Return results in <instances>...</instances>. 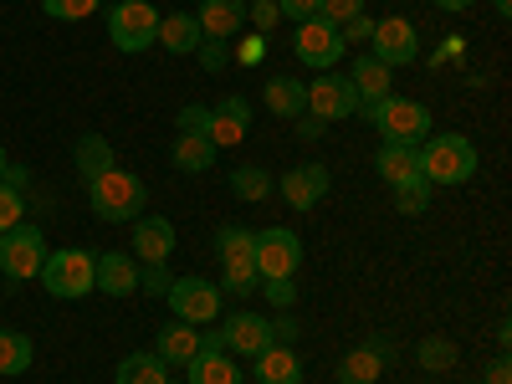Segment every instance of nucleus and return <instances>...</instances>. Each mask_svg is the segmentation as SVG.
Here are the masks:
<instances>
[{"mask_svg":"<svg viewBox=\"0 0 512 384\" xmlns=\"http://www.w3.org/2000/svg\"><path fill=\"white\" fill-rule=\"evenodd\" d=\"M297 123H303V139H318L323 134V118H297Z\"/></svg>","mask_w":512,"mask_h":384,"instance_id":"obj_47","label":"nucleus"},{"mask_svg":"<svg viewBox=\"0 0 512 384\" xmlns=\"http://www.w3.org/2000/svg\"><path fill=\"white\" fill-rule=\"evenodd\" d=\"M144 200H149V185L139 175H128V169H108V175H98L88 185V205H93V216L98 221H139L144 216Z\"/></svg>","mask_w":512,"mask_h":384,"instance_id":"obj_2","label":"nucleus"},{"mask_svg":"<svg viewBox=\"0 0 512 384\" xmlns=\"http://www.w3.org/2000/svg\"><path fill=\"white\" fill-rule=\"evenodd\" d=\"M262 292H267V303H272V308H292V303H297L292 277H262Z\"/></svg>","mask_w":512,"mask_h":384,"instance_id":"obj_38","label":"nucleus"},{"mask_svg":"<svg viewBox=\"0 0 512 384\" xmlns=\"http://www.w3.org/2000/svg\"><path fill=\"white\" fill-rule=\"evenodd\" d=\"M277 16H282L277 0H256V6H246V21L256 26V36H267V31L277 26Z\"/></svg>","mask_w":512,"mask_h":384,"instance_id":"obj_39","label":"nucleus"},{"mask_svg":"<svg viewBox=\"0 0 512 384\" xmlns=\"http://www.w3.org/2000/svg\"><path fill=\"white\" fill-rule=\"evenodd\" d=\"M390 190H395L400 216H425V210H431V185L425 180H405V185H390Z\"/></svg>","mask_w":512,"mask_h":384,"instance_id":"obj_32","label":"nucleus"},{"mask_svg":"<svg viewBox=\"0 0 512 384\" xmlns=\"http://www.w3.org/2000/svg\"><path fill=\"white\" fill-rule=\"evenodd\" d=\"M369 36H374V21H369V16H354V21L344 26V47H349V41L359 47V41H369Z\"/></svg>","mask_w":512,"mask_h":384,"instance_id":"obj_44","label":"nucleus"},{"mask_svg":"<svg viewBox=\"0 0 512 384\" xmlns=\"http://www.w3.org/2000/svg\"><path fill=\"white\" fill-rule=\"evenodd\" d=\"M31 359H36L31 338H26V333H16V328H0V374L16 379V374H26V369H31Z\"/></svg>","mask_w":512,"mask_h":384,"instance_id":"obj_30","label":"nucleus"},{"mask_svg":"<svg viewBox=\"0 0 512 384\" xmlns=\"http://www.w3.org/2000/svg\"><path fill=\"white\" fill-rule=\"evenodd\" d=\"M216 338H221V349H226V354H236V359H256L262 349H272V344H277L272 318H262V313H231V318H221Z\"/></svg>","mask_w":512,"mask_h":384,"instance_id":"obj_9","label":"nucleus"},{"mask_svg":"<svg viewBox=\"0 0 512 384\" xmlns=\"http://www.w3.org/2000/svg\"><path fill=\"white\" fill-rule=\"evenodd\" d=\"M93 292H108V297H128V292H139V267H134V256H123V251H103V256H98Z\"/></svg>","mask_w":512,"mask_h":384,"instance_id":"obj_18","label":"nucleus"},{"mask_svg":"<svg viewBox=\"0 0 512 384\" xmlns=\"http://www.w3.org/2000/svg\"><path fill=\"white\" fill-rule=\"evenodd\" d=\"M420 364L425 369H451L456 364V344H451V338H425V344H420Z\"/></svg>","mask_w":512,"mask_h":384,"instance_id":"obj_35","label":"nucleus"},{"mask_svg":"<svg viewBox=\"0 0 512 384\" xmlns=\"http://www.w3.org/2000/svg\"><path fill=\"white\" fill-rule=\"evenodd\" d=\"M318 16H323V21H333L338 31H344L354 16H364V0H318Z\"/></svg>","mask_w":512,"mask_h":384,"instance_id":"obj_36","label":"nucleus"},{"mask_svg":"<svg viewBox=\"0 0 512 384\" xmlns=\"http://www.w3.org/2000/svg\"><path fill=\"white\" fill-rule=\"evenodd\" d=\"M492 6H497V16H512V0H492Z\"/></svg>","mask_w":512,"mask_h":384,"instance_id":"obj_48","label":"nucleus"},{"mask_svg":"<svg viewBox=\"0 0 512 384\" xmlns=\"http://www.w3.org/2000/svg\"><path fill=\"white\" fill-rule=\"evenodd\" d=\"M169 282H175V272H169L164 262H149V267L139 272V292H149V297H164Z\"/></svg>","mask_w":512,"mask_h":384,"instance_id":"obj_37","label":"nucleus"},{"mask_svg":"<svg viewBox=\"0 0 512 384\" xmlns=\"http://www.w3.org/2000/svg\"><path fill=\"white\" fill-rule=\"evenodd\" d=\"M308 113H318L323 123L354 118V113H359V93H354L349 72H318V77L308 82Z\"/></svg>","mask_w":512,"mask_h":384,"instance_id":"obj_11","label":"nucleus"},{"mask_svg":"<svg viewBox=\"0 0 512 384\" xmlns=\"http://www.w3.org/2000/svg\"><path fill=\"white\" fill-rule=\"evenodd\" d=\"M180 134H205V123H210V108H200V103H190V108H180Z\"/></svg>","mask_w":512,"mask_h":384,"instance_id":"obj_41","label":"nucleus"},{"mask_svg":"<svg viewBox=\"0 0 512 384\" xmlns=\"http://www.w3.org/2000/svg\"><path fill=\"white\" fill-rule=\"evenodd\" d=\"M216 144H210L205 134H180L175 139V154H169V164H175L180 169V175H205V169L210 164H216Z\"/></svg>","mask_w":512,"mask_h":384,"instance_id":"obj_27","label":"nucleus"},{"mask_svg":"<svg viewBox=\"0 0 512 384\" xmlns=\"http://www.w3.org/2000/svg\"><path fill=\"white\" fill-rule=\"evenodd\" d=\"M108 41H113L118 52H128V57L149 52L154 41H159V11L149 6V0H113V11H108Z\"/></svg>","mask_w":512,"mask_h":384,"instance_id":"obj_5","label":"nucleus"},{"mask_svg":"<svg viewBox=\"0 0 512 384\" xmlns=\"http://www.w3.org/2000/svg\"><path fill=\"white\" fill-rule=\"evenodd\" d=\"M477 164H482V154H477V144L466 139V134H431L420 144V180L431 185V190H441V185H466L477 175Z\"/></svg>","mask_w":512,"mask_h":384,"instance_id":"obj_1","label":"nucleus"},{"mask_svg":"<svg viewBox=\"0 0 512 384\" xmlns=\"http://www.w3.org/2000/svg\"><path fill=\"white\" fill-rule=\"evenodd\" d=\"M267 108L277 118H303L308 113V82H297V77H272L267 88H262Z\"/></svg>","mask_w":512,"mask_h":384,"instance_id":"obj_26","label":"nucleus"},{"mask_svg":"<svg viewBox=\"0 0 512 384\" xmlns=\"http://www.w3.org/2000/svg\"><path fill=\"white\" fill-rule=\"evenodd\" d=\"M200 344H205V333L195 328V323H180V318H169L164 328H159V338H154V354L169 364V369H185L195 354H200Z\"/></svg>","mask_w":512,"mask_h":384,"instance_id":"obj_14","label":"nucleus"},{"mask_svg":"<svg viewBox=\"0 0 512 384\" xmlns=\"http://www.w3.org/2000/svg\"><path fill=\"white\" fill-rule=\"evenodd\" d=\"M200 36L205 41H236L246 26V0H200Z\"/></svg>","mask_w":512,"mask_h":384,"instance_id":"obj_16","label":"nucleus"},{"mask_svg":"<svg viewBox=\"0 0 512 384\" xmlns=\"http://www.w3.org/2000/svg\"><path fill=\"white\" fill-rule=\"evenodd\" d=\"M231 195H241V200H267L272 195V175L262 164H236L231 169Z\"/></svg>","mask_w":512,"mask_h":384,"instance_id":"obj_31","label":"nucleus"},{"mask_svg":"<svg viewBox=\"0 0 512 384\" xmlns=\"http://www.w3.org/2000/svg\"><path fill=\"white\" fill-rule=\"evenodd\" d=\"M134 251L144 256V262H169V251H175V226H169L164 216H139Z\"/></svg>","mask_w":512,"mask_h":384,"instance_id":"obj_21","label":"nucleus"},{"mask_svg":"<svg viewBox=\"0 0 512 384\" xmlns=\"http://www.w3.org/2000/svg\"><path fill=\"white\" fill-rule=\"evenodd\" d=\"M359 113H364L390 144H425V139H431V108L415 103V98H395V93H390V98H379V103H364Z\"/></svg>","mask_w":512,"mask_h":384,"instance_id":"obj_3","label":"nucleus"},{"mask_svg":"<svg viewBox=\"0 0 512 384\" xmlns=\"http://www.w3.org/2000/svg\"><path fill=\"white\" fill-rule=\"evenodd\" d=\"M292 52H297V62L313 67V72H333L338 57H344V31H338L333 21H323V16L297 21V31H292Z\"/></svg>","mask_w":512,"mask_h":384,"instance_id":"obj_7","label":"nucleus"},{"mask_svg":"<svg viewBox=\"0 0 512 384\" xmlns=\"http://www.w3.org/2000/svg\"><path fill=\"white\" fill-rule=\"evenodd\" d=\"M277 11L287 21H313L318 16V0H277Z\"/></svg>","mask_w":512,"mask_h":384,"instance_id":"obj_42","label":"nucleus"},{"mask_svg":"<svg viewBox=\"0 0 512 384\" xmlns=\"http://www.w3.org/2000/svg\"><path fill=\"white\" fill-rule=\"evenodd\" d=\"M303 267V241L287 226H267L256 231V277H292Z\"/></svg>","mask_w":512,"mask_h":384,"instance_id":"obj_10","label":"nucleus"},{"mask_svg":"<svg viewBox=\"0 0 512 384\" xmlns=\"http://www.w3.org/2000/svg\"><path fill=\"white\" fill-rule=\"evenodd\" d=\"M6 169H11V159H6V149H0V180H6Z\"/></svg>","mask_w":512,"mask_h":384,"instance_id":"obj_49","label":"nucleus"},{"mask_svg":"<svg viewBox=\"0 0 512 384\" xmlns=\"http://www.w3.org/2000/svg\"><path fill=\"white\" fill-rule=\"evenodd\" d=\"M98 6L103 0H41V11H47L52 21H88Z\"/></svg>","mask_w":512,"mask_h":384,"instance_id":"obj_34","label":"nucleus"},{"mask_svg":"<svg viewBox=\"0 0 512 384\" xmlns=\"http://www.w3.org/2000/svg\"><path fill=\"white\" fill-rule=\"evenodd\" d=\"M21 216H26V190L0 180V236H6L11 226H21Z\"/></svg>","mask_w":512,"mask_h":384,"instance_id":"obj_33","label":"nucleus"},{"mask_svg":"<svg viewBox=\"0 0 512 384\" xmlns=\"http://www.w3.org/2000/svg\"><path fill=\"white\" fill-rule=\"evenodd\" d=\"M277 190H282V200L292 210H313L328 195V169L323 164H297V169H287V175H282Z\"/></svg>","mask_w":512,"mask_h":384,"instance_id":"obj_15","label":"nucleus"},{"mask_svg":"<svg viewBox=\"0 0 512 384\" xmlns=\"http://www.w3.org/2000/svg\"><path fill=\"white\" fill-rule=\"evenodd\" d=\"M41 287H47L52 297H67V303H77V297L93 292V277H98V256L82 251V246H67V251H47V262H41Z\"/></svg>","mask_w":512,"mask_h":384,"instance_id":"obj_4","label":"nucleus"},{"mask_svg":"<svg viewBox=\"0 0 512 384\" xmlns=\"http://www.w3.org/2000/svg\"><path fill=\"white\" fill-rule=\"evenodd\" d=\"M256 384H303V359L287 344H272L256 354Z\"/></svg>","mask_w":512,"mask_h":384,"instance_id":"obj_20","label":"nucleus"},{"mask_svg":"<svg viewBox=\"0 0 512 384\" xmlns=\"http://www.w3.org/2000/svg\"><path fill=\"white\" fill-rule=\"evenodd\" d=\"M200 21L190 11H175V16H159V47L164 52H175V57H190L200 47Z\"/></svg>","mask_w":512,"mask_h":384,"instance_id":"obj_23","label":"nucleus"},{"mask_svg":"<svg viewBox=\"0 0 512 384\" xmlns=\"http://www.w3.org/2000/svg\"><path fill=\"white\" fill-rule=\"evenodd\" d=\"M246 128H251V108H246V98H226V103L210 108L205 139L216 144V149H231V144H241V139H246Z\"/></svg>","mask_w":512,"mask_h":384,"instance_id":"obj_17","label":"nucleus"},{"mask_svg":"<svg viewBox=\"0 0 512 384\" xmlns=\"http://www.w3.org/2000/svg\"><path fill=\"white\" fill-rule=\"evenodd\" d=\"M216 251H221V267L226 272L256 267V231L251 226H221L216 231Z\"/></svg>","mask_w":512,"mask_h":384,"instance_id":"obj_22","label":"nucleus"},{"mask_svg":"<svg viewBox=\"0 0 512 384\" xmlns=\"http://www.w3.org/2000/svg\"><path fill=\"white\" fill-rule=\"evenodd\" d=\"M113 384H169V364L159 354H128V359H118Z\"/></svg>","mask_w":512,"mask_h":384,"instance_id":"obj_29","label":"nucleus"},{"mask_svg":"<svg viewBox=\"0 0 512 384\" xmlns=\"http://www.w3.org/2000/svg\"><path fill=\"white\" fill-rule=\"evenodd\" d=\"M169 313L180 323H195V328H210L221 318V287L205 282V277H175L169 282Z\"/></svg>","mask_w":512,"mask_h":384,"instance_id":"obj_6","label":"nucleus"},{"mask_svg":"<svg viewBox=\"0 0 512 384\" xmlns=\"http://www.w3.org/2000/svg\"><path fill=\"white\" fill-rule=\"evenodd\" d=\"M374 62H384V67H410L415 57H420V31L405 21V16H390V21H374Z\"/></svg>","mask_w":512,"mask_h":384,"instance_id":"obj_12","label":"nucleus"},{"mask_svg":"<svg viewBox=\"0 0 512 384\" xmlns=\"http://www.w3.org/2000/svg\"><path fill=\"white\" fill-rule=\"evenodd\" d=\"M41 262H47V236H41L36 226H11L6 236H0V272H6L11 282H26L41 272Z\"/></svg>","mask_w":512,"mask_h":384,"instance_id":"obj_8","label":"nucleus"},{"mask_svg":"<svg viewBox=\"0 0 512 384\" xmlns=\"http://www.w3.org/2000/svg\"><path fill=\"white\" fill-rule=\"evenodd\" d=\"M379 354H390V344H384V338H374V344H364V349L344 354V364H338V384H374V379H379V369H384V359H379Z\"/></svg>","mask_w":512,"mask_h":384,"instance_id":"obj_25","label":"nucleus"},{"mask_svg":"<svg viewBox=\"0 0 512 384\" xmlns=\"http://www.w3.org/2000/svg\"><path fill=\"white\" fill-rule=\"evenodd\" d=\"M349 82H354L359 108H364V103L390 98V88H395V72L384 67V62H374V57H359V62H354V72H349Z\"/></svg>","mask_w":512,"mask_h":384,"instance_id":"obj_24","label":"nucleus"},{"mask_svg":"<svg viewBox=\"0 0 512 384\" xmlns=\"http://www.w3.org/2000/svg\"><path fill=\"white\" fill-rule=\"evenodd\" d=\"M487 384H512V364H507V354L487 369Z\"/></svg>","mask_w":512,"mask_h":384,"instance_id":"obj_45","label":"nucleus"},{"mask_svg":"<svg viewBox=\"0 0 512 384\" xmlns=\"http://www.w3.org/2000/svg\"><path fill=\"white\" fill-rule=\"evenodd\" d=\"M262 52H267V36H256V31H251V36L241 41V47H236V62L256 67V62H262Z\"/></svg>","mask_w":512,"mask_h":384,"instance_id":"obj_43","label":"nucleus"},{"mask_svg":"<svg viewBox=\"0 0 512 384\" xmlns=\"http://www.w3.org/2000/svg\"><path fill=\"white\" fill-rule=\"evenodd\" d=\"M374 169L384 185H405V180H420V144H390L384 139L379 154H374Z\"/></svg>","mask_w":512,"mask_h":384,"instance_id":"obj_19","label":"nucleus"},{"mask_svg":"<svg viewBox=\"0 0 512 384\" xmlns=\"http://www.w3.org/2000/svg\"><path fill=\"white\" fill-rule=\"evenodd\" d=\"M72 159H77V175L93 185L98 175H108V169H113V144L103 134H82L77 149H72Z\"/></svg>","mask_w":512,"mask_h":384,"instance_id":"obj_28","label":"nucleus"},{"mask_svg":"<svg viewBox=\"0 0 512 384\" xmlns=\"http://www.w3.org/2000/svg\"><path fill=\"white\" fill-rule=\"evenodd\" d=\"M185 374H190V384H241V364H236V354L221 349L216 333H205V344L185 364Z\"/></svg>","mask_w":512,"mask_h":384,"instance_id":"obj_13","label":"nucleus"},{"mask_svg":"<svg viewBox=\"0 0 512 384\" xmlns=\"http://www.w3.org/2000/svg\"><path fill=\"white\" fill-rule=\"evenodd\" d=\"M200 62H205V72H221L226 62H231V41H200Z\"/></svg>","mask_w":512,"mask_h":384,"instance_id":"obj_40","label":"nucleus"},{"mask_svg":"<svg viewBox=\"0 0 512 384\" xmlns=\"http://www.w3.org/2000/svg\"><path fill=\"white\" fill-rule=\"evenodd\" d=\"M436 6H441V11H451V16H456V11H472V6H477V0H436Z\"/></svg>","mask_w":512,"mask_h":384,"instance_id":"obj_46","label":"nucleus"}]
</instances>
